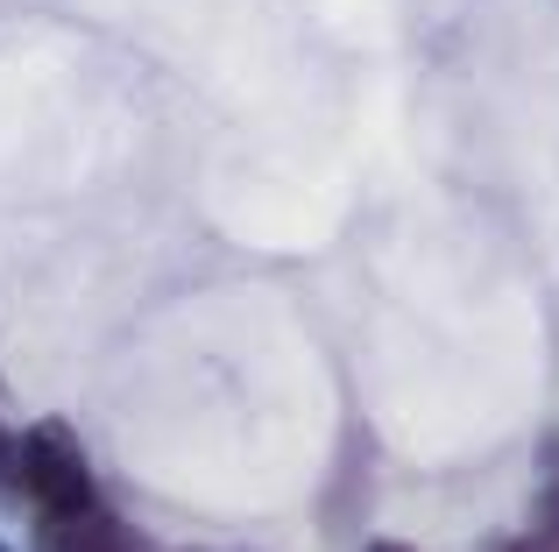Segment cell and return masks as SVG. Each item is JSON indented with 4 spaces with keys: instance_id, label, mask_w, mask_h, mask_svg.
I'll return each instance as SVG.
<instances>
[{
    "instance_id": "cell-1",
    "label": "cell",
    "mask_w": 559,
    "mask_h": 552,
    "mask_svg": "<svg viewBox=\"0 0 559 552\" xmlns=\"http://www.w3.org/2000/svg\"><path fill=\"white\" fill-rule=\"evenodd\" d=\"M14 482L36 496L43 525H79V517L99 511L93 496V460H85L79 432L64 418H36V425L14 440Z\"/></svg>"
},
{
    "instance_id": "cell-2",
    "label": "cell",
    "mask_w": 559,
    "mask_h": 552,
    "mask_svg": "<svg viewBox=\"0 0 559 552\" xmlns=\"http://www.w3.org/2000/svg\"><path fill=\"white\" fill-rule=\"evenodd\" d=\"M43 545L50 552H156L142 531H128L121 517H79V525H43Z\"/></svg>"
},
{
    "instance_id": "cell-3",
    "label": "cell",
    "mask_w": 559,
    "mask_h": 552,
    "mask_svg": "<svg viewBox=\"0 0 559 552\" xmlns=\"http://www.w3.org/2000/svg\"><path fill=\"white\" fill-rule=\"evenodd\" d=\"M538 539H546V545L559 552V489L546 496V511H538Z\"/></svg>"
},
{
    "instance_id": "cell-4",
    "label": "cell",
    "mask_w": 559,
    "mask_h": 552,
    "mask_svg": "<svg viewBox=\"0 0 559 552\" xmlns=\"http://www.w3.org/2000/svg\"><path fill=\"white\" fill-rule=\"evenodd\" d=\"M8 482H14V440L0 432V489H8Z\"/></svg>"
},
{
    "instance_id": "cell-5",
    "label": "cell",
    "mask_w": 559,
    "mask_h": 552,
    "mask_svg": "<svg viewBox=\"0 0 559 552\" xmlns=\"http://www.w3.org/2000/svg\"><path fill=\"white\" fill-rule=\"evenodd\" d=\"M503 552H552V545H546V539H538V531H524V539H510Z\"/></svg>"
},
{
    "instance_id": "cell-6",
    "label": "cell",
    "mask_w": 559,
    "mask_h": 552,
    "mask_svg": "<svg viewBox=\"0 0 559 552\" xmlns=\"http://www.w3.org/2000/svg\"><path fill=\"white\" fill-rule=\"evenodd\" d=\"M369 552H411V545H396V539H382V545H369Z\"/></svg>"
},
{
    "instance_id": "cell-7",
    "label": "cell",
    "mask_w": 559,
    "mask_h": 552,
    "mask_svg": "<svg viewBox=\"0 0 559 552\" xmlns=\"http://www.w3.org/2000/svg\"><path fill=\"white\" fill-rule=\"evenodd\" d=\"M0 552H14V545H8V539H0Z\"/></svg>"
}]
</instances>
